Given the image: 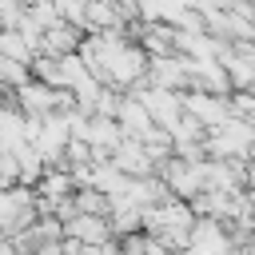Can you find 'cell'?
<instances>
[{
	"label": "cell",
	"mask_w": 255,
	"mask_h": 255,
	"mask_svg": "<svg viewBox=\"0 0 255 255\" xmlns=\"http://www.w3.org/2000/svg\"><path fill=\"white\" fill-rule=\"evenodd\" d=\"M159 179L171 187V195L191 199L195 191H203V159L171 155V159H163V163H159Z\"/></svg>",
	"instance_id": "1"
},
{
	"label": "cell",
	"mask_w": 255,
	"mask_h": 255,
	"mask_svg": "<svg viewBox=\"0 0 255 255\" xmlns=\"http://www.w3.org/2000/svg\"><path fill=\"white\" fill-rule=\"evenodd\" d=\"M179 108L187 112V116H195L203 128H215V124H223L231 112H227V96H215V92H199V88H187V92H179Z\"/></svg>",
	"instance_id": "2"
},
{
	"label": "cell",
	"mask_w": 255,
	"mask_h": 255,
	"mask_svg": "<svg viewBox=\"0 0 255 255\" xmlns=\"http://www.w3.org/2000/svg\"><path fill=\"white\" fill-rule=\"evenodd\" d=\"M135 96H139V104L147 108V116H151L159 128H171V124L183 116L179 92H171V88H151V84H143V88H135Z\"/></svg>",
	"instance_id": "3"
},
{
	"label": "cell",
	"mask_w": 255,
	"mask_h": 255,
	"mask_svg": "<svg viewBox=\"0 0 255 255\" xmlns=\"http://www.w3.org/2000/svg\"><path fill=\"white\" fill-rule=\"evenodd\" d=\"M124 175H151L155 171V163L147 159V151H143V143L135 139V135H120V143L112 147V155H108Z\"/></svg>",
	"instance_id": "4"
},
{
	"label": "cell",
	"mask_w": 255,
	"mask_h": 255,
	"mask_svg": "<svg viewBox=\"0 0 255 255\" xmlns=\"http://www.w3.org/2000/svg\"><path fill=\"white\" fill-rule=\"evenodd\" d=\"M80 40H84V28H76V24H68V20H56V24H48V28L40 32V52H48V56H68V52L80 48ZM40 52H36V56H40Z\"/></svg>",
	"instance_id": "5"
},
{
	"label": "cell",
	"mask_w": 255,
	"mask_h": 255,
	"mask_svg": "<svg viewBox=\"0 0 255 255\" xmlns=\"http://www.w3.org/2000/svg\"><path fill=\"white\" fill-rule=\"evenodd\" d=\"M191 88H199V92H215V96H227V92H231L227 68H223L219 60H191Z\"/></svg>",
	"instance_id": "6"
},
{
	"label": "cell",
	"mask_w": 255,
	"mask_h": 255,
	"mask_svg": "<svg viewBox=\"0 0 255 255\" xmlns=\"http://www.w3.org/2000/svg\"><path fill=\"white\" fill-rule=\"evenodd\" d=\"M64 235H76L80 243H104V239H112V227H108V215L76 211L72 219H64Z\"/></svg>",
	"instance_id": "7"
},
{
	"label": "cell",
	"mask_w": 255,
	"mask_h": 255,
	"mask_svg": "<svg viewBox=\"0 0 255 255\" xmlns=\"http://www.w3.org/2000/svg\"><path fill=\"white\" fill-rule=\"evenodd\" d=\"M116 124H120V131H124V135H143L155 120L147 116V108L139 104V96H135V92H124L120 112H116Z\"/></svg>",
	"instance_id": "8"
},
{
	"label": "cell",
	"mask_w": 255,
	"mask_h": 255,
	"mask_svg": "<svg viewBox=\"0 0 255 255\" xmlns=\"http://www.w3.org/2000/svg\"><path fill=\"white\" fill-rule=\"evenodd\" d=\"M139 143H143V151H147V159L155 163V171H159V163L163 159H171L175 155V143H171V131L167 128H159V124H151L143 135H135Z\"/></svg>",
	"instance_id": "9"
},
{
	"label": "cell",
	"mask_w": 255,
	"mask_h": 255,
	"mask_svg": "<svg viewBox=\"0 0 255 255\" xmlns=\"http://www.w3.org/2000/svg\"><path fill=\"white\" fill-rule=\"evenodd\" d=\"M0 56H8V60H16V64H32V44L24 40V32L20 28H0Z\"/></svg>",
	"instance_id": "10"
},
{
	"label": "cell",
	"mask_w": 255,
	"mask_h": 255,
	"mask_svg": "<svg viewBox=\"0 0 255 255\" xmlns=\"http://www.w3.org/2000/svg\"><path fill=\"white\" fill-rule=\"evenodd\" d=\"M223 68H227V80H231V88H255V64H251L247 56L231 52V56L223 60Z\"/></svg>",
	"instance_id": "11"
},
{
	"label": "cell",
	"mask_w": 255,
	"mask_h": 255,
	"mask_svg": "<svg viewBox=\"0 0 255 255\" xmlns=\"http://www.w3.org/2000/svg\"><path fill=\"white\" fill-rule=\"evenodd\" d=\"M227 112H231L235 120H243V124L255 128V92H251V88H231V92H227Z\"/></svg>",
	"instance_id": "12"
},
{
	"label": "cell",
	"mask_w": 255,
	"mask_h": 255,
	"mask_svg": "<svg viewBox=\"0 0 255 255\" xmlns=\"http://www.w3.org/2000/svg\"><path fill=\"white\" fill-rule=\"evenodd\" d=\"M76 199V211H88V215H108V195L100 187H76L72 191Z\"/></svg>",
	"instance_id": "13"
},
{
	"label": "cell",
	"mask_w": 255,
	"mask_h": 255,
	"mask_svg": "<svg viewBox=\"0 0 255 255\" xmlns=\"http://www.w3.org/2000/svg\"><path fill=\"white\" fill-rule=\"evenodd\" d=\"M32 0H0V28H16Z\"/></svg>",
	"instance_id": "14"
},
{
	"label": "cell",
	"mask_w": 255,
	"mask_h": 255,
	"mask_svg": "<svg viewBox=\"0 0 255 255\" xmlns=\"http://www.w3.org/2000/svg\"><path fill=\"white\" fill-rule=\"evenodd\" d=\"M247 4H255V0H247Z\"/></svg>",
	"instance_id": "15"
},
{
	"label": "cell",
	"mask_w": 255,
	"mask_h": 255,
	"mask_svg": "<svg viewBox=\"0 0 255 255\" xmlns=\"http://www.w3.org/2000/svg\"><path fill=\"white\" fill-rule=\"evenodd\" d=\"M251 92H255V88H251Z\"/></svg>",
	"instance_id": "16"
}]
</instances>
